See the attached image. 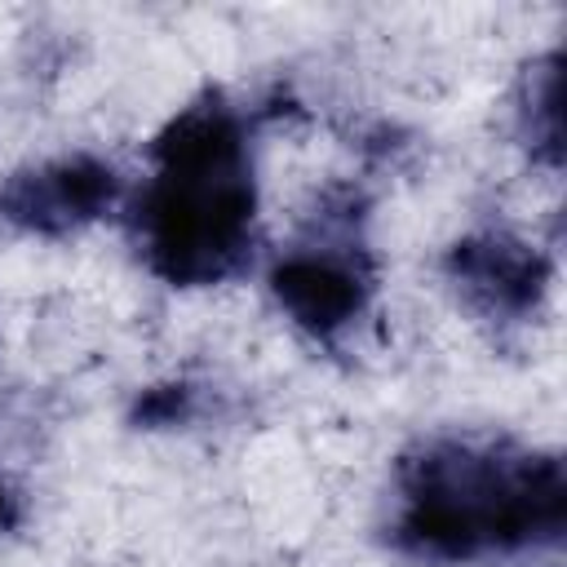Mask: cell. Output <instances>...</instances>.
Returning <instances> with one entry per match:
<instances>
[{"mask_svg": "<svg viewBox=\"0 0 567 567\" xmlns=\"http://www.w3.org/2000/svg\"><path fill=\"white\" fill-rule=\"evenodd\" d=\"M186 412H190V390L186 385H155L133 408V416L142 425H177Z\"/></svg>", "mask_w": 567, "mask_h": 567, "instance_id": "obj_7", "label": "cell"}, {"mask_svg": "<svg viewBox=\"0 0 567 567\" xmlns=\"http://www.w3.org/2000/svg\"><path fill=\"white\" fill-rule=\"evenodd\" d=\"M447 279L492 319H527L549 292V257L514 235H465L443 257Z\"/></svg>", "mask_w": 567, "mask_h": 567, "instance_id": "obj_4", "label": "cell"}, {"mask_svg": "<svg viewBox=\"0 0 567 567\" xmlns=\"http://www.w3.org/2000/svg\"><path fill=\"white\" fill-rule=\"evenodd\" d=\"M563 75H558V53H545L540 62L527 66L523 75V93H518V133L527 142V151L540 164H558L563 159Z\"/></svg>", "mask_w": 567, "mask_h": 567, "instance_id": "obj_6", "label": "cell"}, {"mask_svg": "<svg viewBox=\"0 0 567 567\" xmlns=\"http://www.w3.org/2000/svg\"><path fill=\"white\" fill-rule=\"evenodd\" d=\"M399 492L394 540L439 563L554 545L567 527V474L554 452L434 439L399 461Z\"/></svg>", "mask_w": 567, "mask_h": 567, "instance_id": "obj_2", "label": "cell"}, {"mask_svg": "<svg viewBox=\"0 0 567 567\" xmlns=\"http://www.w3.org/2000/svg\"><path fill=\"white\" fill-rule=\"evenodd\" d=\"M13 518H18V509H13V496H9V487L0 483V532H4Z\"/></svg>", "mask_w": 567, "mask_h": 567, "instance_id": "obj_8", "label": "cell"}, {"mask_svg": "<svg viewBox=\"0 0 567 567\" xmlns=\"http://www.w3.org/2000/svg\"><path fill=\"white\" fill-rule=\"evenodd\" d=\"M270 292L292 315L297 328H306L310 337H332L363 315L368 292H372V270L359 248L350 252L301 248L275 261Z\"/></svg>", "mask_w": 567, "mask_h": 567, "instance_id": "obj_5", "label": "cell"}, {"mask_svg": "<svg viewBox=\"0 0 567 567\" xmlns=\"http://www.w3.org/2000/svg\"><path fill=\"white\" fill-rule=\"evenodd\" d=\"M120 199V173L97 155H62L18 168L0 186V217L27 235H71L106 217Z\"/></svg>", "mask_w": 567, "mask_h": 567, "instance_id": "obj_3", "label": "cell"}, {"mask_svg": "<svg viewBox=\"0 0 567 567\" xmlns=\"http://www.w3.org/2000/svg\"><path fill=\"white\" fill-rule=\"evenodd\" d=\"M155 173L133 208L142 261L173 288H208L252 257L257 182L244 120L221 93L177 111L151 142Z\"/></svg>", "mask_w": 567, "mask_h": 567, "instance_id": "obj_1", "label": "cell"}]
</instances>
